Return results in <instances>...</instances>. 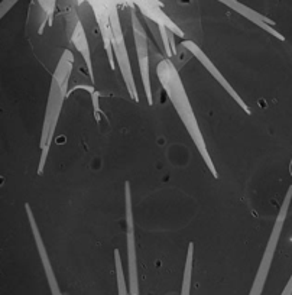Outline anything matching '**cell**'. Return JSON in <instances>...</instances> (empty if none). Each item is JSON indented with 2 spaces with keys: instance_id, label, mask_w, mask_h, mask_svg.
I'll use <instances>...</instances> for the list:
<instances>
[{
  "instance_id": "277c9868",
  "label": "cell",
  "mask_w": 292,
  "mask_h": 295,
  "mask_svg": "<svg viewBox=\"0 0 292 295\" xmlns=\"http://www.w3.org/2000/svg\"><path fill=\"white\" fill-rule=\"evenodd\" d=\"M110 28L113 32V49H114V58L117 60V64L120 67V72L123 75L126 89L129 91L130 97L135 103H139V94L136 90V83L133 78V72H132V67H130L129 54H128V46H126V41H125V35L120 26V21H119V12L113 10L110 13Z\"/></svg>"
},
{
  "instance_id": "9c48e42d",
  "label": "cell",
  "mask_w": 292,
  "mask_h": 295,
  "mask_svg": "<svg viewBox=\"0 0 292 295\" xmlns=\"http://www.w3.org/2000/svg\"><path fill=\"white\" fill-rule=\"evenodd\" d=\"M290 171H291V175H292V161H291V165H290Z\"/></svg>"
},
{
  "instance_id": "8992f818",
  "label": "cell",
  "mask_w": 292,
  "mask_h": 295,
  "mask_svg": "<svg viewBox=\"0 0 292 295\" xmlns=\"http://www.w3.org/2000/svg\"><path fill=\"white\" fill-rule=\"evenodd\" d=\"M125 204H126V237H128V259H129V290L130 295H139V279H137V256H136V239H135V223L132 213V196L130 182H125Z\"/></svg>"
},
{
  "instance_id": "ba28073f",
  "label": "cell",
  "mask_w": 292,
  "mask_h": 295,
  "mask_svg": "<svg viewBox=\"0 0 292 295\" xmlns=\"http://www.w3.org/2000/svg\"><path fill=\"white\" fill-rule=\"evenodd\" d=\"M71 42L77 48V51L80 52V55L83 57V60H84V63L87 66V69H89V74H90V80L94 84L96 80H94V71H93V63H91V54H90L89 39H87V35L84 32V26H83V23H81L80 19H77V22H75L74 31H72V35H71Z\"/></svg>"
},
{
  "instance_id": "6da1fadb",
  "label": "cell",
  "mask_w": 292,
  "mask_h": 295,
  "mask_svg": "<svg viewBox=\"0 0 292 295\" xmlns=\"http://www.w3.org/2000/svg\"><path fill=\"white\" fill-rule=\"evenodd\" d=\"M157 74H158V80L162 84L166 96L169 97L172 106L175 107V110H177L180 119L182 120V123H184L185 129L188 132L190 137L193 139L195 148L198 149L204 164L208 168V171L211 172V175L214 178H219V172H217L216 165H214L210 154H208L207 143H205L204 136L201 133L198 120L195 117L194 110L191 107L190 98H188V94L185 91V87H184V83H182V80L180 77L178 69L175 68V66L172 64V61L169 58H166V60H162L158 64Z\"/></svg>"
},
{
  "instance_id": "3957f363",
  "label": "cell",
  "mask_w": 292,
  "mask_h": 295,
  "mask_svg": "<svg viewBox=\"0 0 292 295\" xmlns=\"http://www.w3.org/2000/svg\"><path fill=\"white\" fill-rule=\"evenodd\" d=\"M292 198V187H290L285 200L282 203V207L278 213V217L275 220V225H273V229L270 231V237L268 240V245L265 248V253L262 256V261L259 263V269L256 272V276H255V282H253V287L250 290V294L249 295H260L262 294V290L265 287V282H266V278H268V272L270 269V262L273 259V255H275V250H276V246H278V242H279V236H281V231H282V226L285 223V219H287V214H288V208H290V204H291Z\"/></svg>"
},
{
  "instance_id": "5b68a950",
  "label": "cell",
  "mask_w": 292,
  "mask_h": 295,
  "mask_svg": "<svg viewBox=\"0 0 292 295\" xmlns=\"http://www.w3.org/2000/svg\"><path fill=\"white\" fill-rule=\"evenodd\" d=\"M132 18V29H133V38H135V45H136V52H137V60H139V71H140V78L143 84V90L146 94V100L149 104L154 103L152 97V86H151V72H149V48H148V35L145 32L139 18L136 16L135 12L130 13Z\"/></svg>"
},
{
  "instance_id": "7a4b0ae2",
  "label": "cell",
  "mask_w": 292,
  "mask_h": 295,
  "mask_svg": "<svg viewBox=\"0 0 292 295\" xmlns=\"http://www.w3.org/2000/svg\"><path fill=\"white\" fill-rule=\"evenodd\" d=\"M74 64V57L69 49H65L58 66L55 68V72L52 74V81H51V90L48 96V104H46V112H45V120L42 126V135H41V159L38 165V175L44 174L46 158L49 154V148L55 135V129L58 125V119L63 110L65 98H68V81L69 75L72 71Z\"/></svg>"
},
{
  "instance_id": "52a82bcc",
  "label": "cell",
  "mask_w": 292,
  "mask_h": 295,
  "mask_svg": "<svg viewBox=\"0 0 292 295\" xmlns=\"http://www.w3.org/2000/svg\"><path fill=\"white\" fill-rule=\"evenodd\" d=\"M182 45H184V46H185V48H187V49H188V51H190V52L194 55L195 58H197V60H198V61H200V63L204 66V68H205V69H207V71H208V72H210V74L214 77V78H216V81H217V83H219V84H220V86H222V87L226 90V91H227L228 96H230V97L233 98V100H234V101L239 104V107H240V109H243L246 114H252L250 107L246 104V101H245L243 98L240 97V94H239V93H237V91L233 89V86L228 83L227 78H225V75L220 72V69L214 66V64H213V61H211V60H210V58L205 55V52H204V51H202V49H201V48H200V46H198L195 42H193V41H184V42H182Z\"/></svg>"
}]
</instances>
